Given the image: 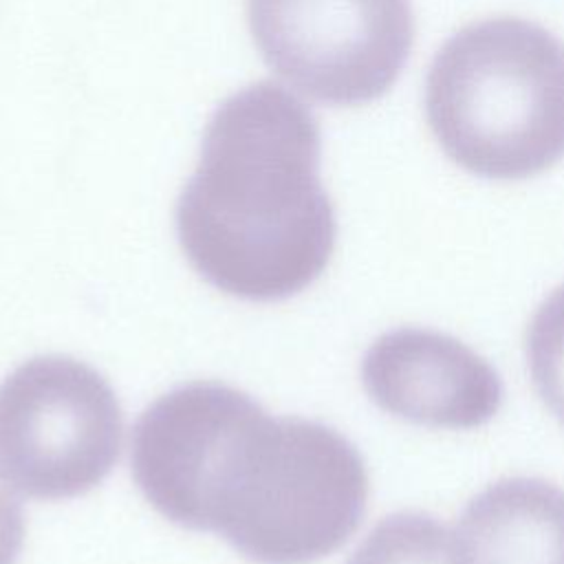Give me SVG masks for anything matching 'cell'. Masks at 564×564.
I'll return each mask as SVG.
<instances>
[{
  "mask_svg": "<svg viewBox=\"0 0 564 564\" xmlns=\"http://www.w3.org/2000/svg\"><path fill=\"white\" fill-rule=\"evenodd\" d=\"M143 498L170 522L214 531L256 564H311L359 529L368 471L335 427L271 416L247 392L192 381L159 397L132 430Z\"/></svg>",
  "mask_w": 564,
  "mask_h": 564,
  "instance_id": "6da1fadb",
  "label": "cell"
},
{
  "mask_svg": "<svg viewBox=\"0 0 564 564\" xmlns=\"http://www.w3.org/2000/svg\"><path fill=\"white\" fill-rule=\"evenodd\" d=\"M527 366L538 397L564 425V284L546 295L529 322Z\"/></svg>",
  "mask_w": 564,
  "mask_h": 564,
  "instance_id": "9c48e42d",
  "label": "cell"
},
{
  "mask_svg": "<svg viewBox=\"0 0 564 564\" xmlns=\"http://www.w3.org/2000/svg\"><path fill=\"white\" fill-rule=\"evenodd\" d=\"M425 117L443 152L476 176L549 170L564 156V42L509 15L463 26L430 64Z\"/></svg>",
  "mask_w": 564,
  "mask_h": 564,
  "instance_id": "3957f363",
  "label": "cell"
},
{
  "mask_svg": "<svg viewBox=\"0 0 564 564\" xmlns=\"http://www.w3.org/2000/svg\"><path fill=\"white\" fill-rule=\"evenodd\" d=\"M346 564H458L449 529L425 511L381 518Z\"/></svg>",
  "mask_w": 564,
  "mask_h": 564,
  "instance_id": "ba28073f",
  "label": "cell"
},
{
  "mask_svg": "<svg viewBox=\"0 0 564 564\" xmlns=\"http://www.w3.org/2000/svg\"><path fill=\"white\" fill-rule=\"evenodd\" d=\"M361 383L383 412L436 430H476L498 414L505 397L485 357L421 326L381 333L361 359Z\"/></svg>",
  "mask_w": 564,
  "mask_h": 564,
  "instance_id": "8992f818",
  "label": "cell"
},
{
  "mask_svg": "<svg viewBox=\"0 0 564 564\" xmlns=\"http://www.w3.org/2000/svg\"><path fill=\"white\" fill-rule=\"evenodd\" d=\"M24 542V513L15 496L0 485V564H15Z\"/></svg>",
  "mask_w": 564,
  "mask_h": 564,
  "instance_id": "30bf717a",
  "label": "cell"
},
{
  "mask_svg": "<svg viewBox=\"0 0 564 564\" xmlns=\"http://www.w3.org/2000/svg\"><path fill=\"white\" fill-rule=\"evenodd\" d=\"M264 64L326 106L383 97L414 44L410 0H247Z\"/></svg>",
  "mask_w": 564,
  "mask_h": 564,
  "instance_id": "5b68a950",
  "label": "cell"
},
{
  "mask_svg": "<svg viewBox=\"0 0 564 564\" xmlns=\"http://www.w3.org/2000/svg\"><path fill=\"white\" fill-rule=\"evenodd\" d=\"M454 544L458 564H564V489L500 478L467 502Z\"/></svg>",
  "mask_w": 564,
  "mask_h": 564,
  "instance_id": "52a82bcc",
  "label": "cell"
},
{
  "mask_svg": "<svg viewBox=\"0 0 564 564\" xmlns=\"http://www.w3.org/2000/svg\"><path fill=\"white\" fill-rule=\"evenodd\" d=\"M319 161L317 117L291 90L262 79L229 95L207 121L174 209L194 271L247 302H278L311 286L337 238Z\"/></svg>",
  "mask_w": 564,
  "mask_h": 564,
  "instance_id": "7a4b0ae2",
  "label": "cell"
},
{
  "mask_svg": "<svg viewBox=\"0 0 564 564\" xmlns=\"http://www.w3.org/2000/svg\"><path fill=\"white\" fill-rule=\"evenodd\" d=\"M121 434L115 390L84 361L33 357L0 383V476L24 496L90 491L115 467Z\"/></svg>",
  "mask_w": 564,
  "mask_h": 564,
  "instance_id": "277c9868",
  "label": "cell"
}]
</instances>
